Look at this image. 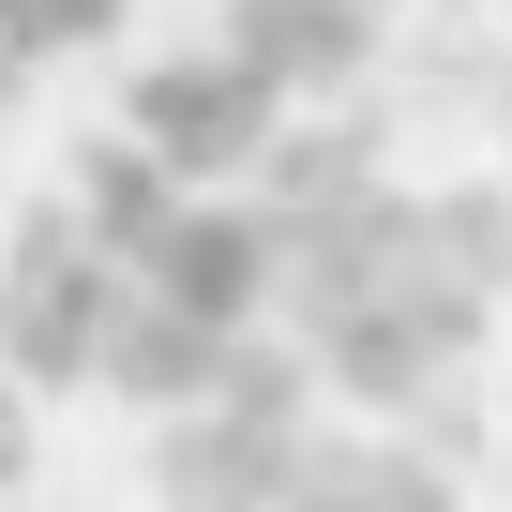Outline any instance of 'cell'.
<instances>
[{
	"label": "cell",
	"instance_id": "4fadbf2b",
	"mask_svg": "<svg viewBox=\"0 0 512 512\" xmlns=\"http://www.w3.org/2000/svg\"><path fill=\"white\" fill-rule=\"evenodd\" d=\"M16 467H31V377L0 362V482H16Z\"/></svg>",
	"mask_w": 512,
	"mask_h": 512
},
{
	"label": "cell",
	"instance_id": "9c48e42d",
	"mask_svg": "<svg viewBox=\"0 0 512 512\" xmlns=\"http://www.w3.org/2000/svg\"><path fill=\"white\" fill-rule=\"evenodd\" d=\"M226 347H241L226 317H196V302L136 287V302H121V332H106V377H91V392H106V407H151V422H166V407H196V392L226 377Z\"/></svg>",
	"mask_w": 512,
	"mask_h": 512
},
{
	"label": "cell",
	"instance_id": "7a4b0ae2",
	"mask_svg": "<svg viewBox=\"0 0 512 512\" xmlns=\"http://www.w3.org/2000/svg\"><path fill=\"white\" fill-rule=\"evenodd\" d=\"M482 317H497V302H467L452 272H392V287L332 302L302 347H317V392H347V407H437V392L482 362Z\"/></svg>",
	"mask_w": 512,
	"mask_h": 512
},
{
	"label": "cell",
	"instance_id": "7c38bea8",
	"mask_svg": "<svg viewBox=\"0 0 512 512\" xmlns=\"http://www.w3.org/2000/svg\"><path fill=\"white\" fill-rule=\"evenodd\" d=\"M362 181H377V136H362V121H287L272 151H256V181H241V196L287 226V211H332V196H362Z\"/></svg>",
	"mask_w": 512,
	"mask_h": 512
},
{
	"label": "cell",
	"instance_id": "277c9868",
	"mask_svg": "<svg viewBox=\"0 0 512 512\" xmlns=\"http://www.w3.org/2000/svg\"><path fill=\"white\" fill-rule=\"evenodd\" d=\"M136 287H166V302H196V317H226V332H256L287 302V226L256 211L241 181H211V196H181V226L151 241V272Z\"/></svg>",
	"mask_w": 512,
	"mask_h": 512
},
{
	"label": "cell",
	"instance_id": "8992f818",
	"mask_svg": "<svg viewBox=\"0 0 512 512\" xmlns=\"http://www.w3.org/2000/svg\"><path fill=\"white\" fill-rule=\"evenodd\" d=\"M392 272H422V196H407V181H362V196H332V211H287V317H302V332H317L332 302L392 287Z\"/></svg>",
	"mask_w": 512,
	"mask_h": 512
},
{
	"label": "cell",
	"instance_id": "3957f363",
	"mask_svg": "<svg viewBox=\"0 0 512 512\" xmlns=\"http://www.w3.org/2000/svg\"><path fill=\"white\" fill-rule=\"evenodd\" d=\"M121 121H136V136H151V151L196 181V196H211V181H256V151L287 136V91H272V76H256V61L211 31V46H166V61H136Z\"/></svg>",
	"mask_w": 512,
	"mask_h": 512
},
{
	"label": "cell",
	"instance_id": "5bb4252c",
	"mask_svg": "<svg viewBox=\"0 0 512 512\" xmlns=\"http://www.w3.org/2000/svg\"><path fill=\"white\" fill-rule=\"evenodd\" d=\"M497 166H512V121H497Z\"/></svg>",
	"mask_w": 512,
	"mask_h": 512
},
{
	"label": "cell",
	"instance_id": "8fae6325",
	"mask_svg": "<svg viewBox=\"0 0 512 512\" xmlns=\"http://www.w3.org/2000/svg\"><path fill=\"white\" fill-rule=\"evenodd\" d=\"M422 272H452L467 302H512V166L422 196Z\"/></svg>",
	"mask_w": 512,
	"mask_h": 512
},
{
	"label": "cell",
	"instance_id": "ba28073f",
	"mask_svg": "<svg viewBox=\"0 0 512 512\" xmlns=\"http://www.w3.org/2000/svg\"><path fill=\"white\" fill-rule=\"evenodd\" d=\"M181 196H196V181H181V166H166V151H151L136 121H121V136H76V151H61V211H76V226H91V241L121 256V272H151V241L181 226Z\"/></svg>",
	"mask_w": 512,
	"mask_h": 512
},
{
	"label": "cell",
	"instance_id": "9a60e30c",
	"mask_svg": "<svg viewBox=\"0 0 512 512\" xmlns=\"http://www.w3.org/2000/svg\"><path fill=\"white\" fill-rule=\"evenodd\" d=\"M0 512H16V482H0Z\"/></svg>",
	"mask_w": 512,
	"mask_h": 512
},
{
	"label": "cell",
	"instance_id": "52a82bcc",
	"mask_svg": "<svg viewBox=\"0 0 512 512\" xmlns=\"http://www.w3.org/2000/svg\"><path fill=\"white\" fill-rule=\"evenodd\" d=\"M287 512H467V467L437 437H392V422H317Z\"/></svg>",
	"mask_w": 512,
	"mask_h": 512
},
{
	"label": "cell",
	"instance_id": "6da1fadb",
	"mask_svg": "<svg viewBox=\"0 0 512 512\" xmlns=\"http://www.w3.org/2000/svg\"><path fill=\"white\" fill-rule=\"evenodd\" d=\"M121 302H136V272H121V256H106L61 196L16 211V241H0V362H16L31 392H91Z\"/></svg>",
	"mask_w": 512,
	"mask_h": 512
},
{
	"label": "cell",
	"instance_id": "5b68a950",
	"mask_svg": "<svg viewBox=\"0 0 512 512\" xmlns=\"http://www.w3.org/2000/svg\"><path fill=\"white\" fill-rule=\"evenodd\" d=\"M317 422H256V407H166L151 437V497L166 512H287Z\"/></svg>",
	"mask_w": 512,
	"mask_h": 512
},
{
	"label": "cell",
	"instance_id": "30bf717a",
	"mask_svg": "<svg viewBox=\"0 0 512 512\" xmlns=\"http://www.w3.org/2000/svg\"><path fill=\"white\" fill-rule=\"evenodd\" d=\"M226 46L302 106V91H347L377 61V0H226Z\"/></svg>",
	"mask_w": 512,
	"mask_h": 512
}]
</instances>
